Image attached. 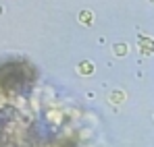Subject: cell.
I'll list each match as a JSON object with an SVG mask.
<instances>
[{"instance_id":"1","label":"cell","mask_w":154,"mask_h":147,"mask_svg":"<svg viewBox=\"0 0 154 147\" xmlns=\"http://www.w3.org/2000/svg\"><path fill=\"white\" fill-rule=\"evenodd\" d=\"M140 50H142V54H146V56L154 54V40L152 37H140Z\"/></svg>"},{"instance_id":"4","label":"cell","mask_w":154,"mask_h":147,"mask_svg":"<svg viewBox=\"0 0 154 147\" xmlns=\"http://www.w3.org/2000/svg\"><path fill=\"white\" fill-rule=\"evenodd\" d=\"M123 101H125V93H123V91H112V93H110V104L119 106V104H123Z\"/></svg>"},{"instance_id":"5","label":"cell","mask_w":154,"mask_h":147,"mask_svg":"<svg viewBox=\"0 0 154 147\" xmlns=\"http://www.w3.org/2000/svg\"><path fill=\"white\" fill-rule=\"evenodd\" d=\"M112 52H115L117 56H125V54H127V44H115V46H112Z\"/></svg>"},{"instance_id":"3","label":"cell","mask_w":154,"mask_h":147,"mask_svg":"<svg viewBox=\"0 0 154 147\" xmlns=\"http://www.w3.org/2000/svg\"><path fill=\"white\" fill-rule=\"evenodd\" d=\"M79 23H81V25H92V23H94V15H92V10H81V13H79Z\"/></svg>"},{"instance_id":"2","label":"cell","mask_w":154,"mask_h":147,"mask_svg":"<svg viewBox=\"0 0 154 147\" xmlns=\"http://www.w3.org/2000/svg\"><path fill=\"white\" fill-rule=\"evenodd\" d=\"M77 73L79 75H92L94 73V64H92L90 60H81L79 66H77Z\"/></svg>"}]
</instances>
